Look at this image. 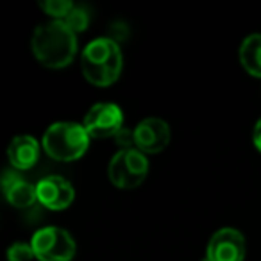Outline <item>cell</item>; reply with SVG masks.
Returning a JSON list of instances; mask_svg holds the SVG:
<instances>
[{
  "instance_id": "obj_15",
  "label": "cell",
  "mask_w": 261,
  "mask_h": 261,
  "mask_svg": "<svg viewBox=\"0 0 261 261\" xmlns=\"http://www.w3.org/2000/svg\"><path fill=\"white\" fill-rule=\"evenodd\" d=\"M36 259V254L31 243L16 242L8 249V261H33Z\"/></svg>"
},
{
  "instance_id": "obj_2",
  "label": "cell",
  "mask_w": 261,
  "mask_h": 261,
  "mask_svg": "<svg viewBox=\"0 0 261 261\" xmlns=\"http://www.w3.org/2000/svg\"><path fill=\"white\" fill-rule=\"evenodd\" d=\"M122 50L113 38H97L90 41L81 56V68L88 83L106 88L122 73Z\"/></svg>"
},
{
  "instance_id": "obj_12",
  "label": "cell",
  "mask_w": 261,
  "mask_h": 261,
  "mask_svg": "<svg viewBox=\"0 0 261 261\" xmlns=\"http://www.w3.org/2000/svg\"><path fill=\"white\" fill-rule=\"evenodd\" d=\"M238 59L249 75L261 77V34H250L242 41Z\"/></svg>"
},
{
  "instance_id": "obj_10",
  "label": "cell",
  "mask_w": 261,
  "mask_h": 261,
  "mask_svg": "<svg viewBox=\"0 0 261 261\" xmlns=\"http://www.w3.org/2000/svg\"><path fill=\"white\" fill-rule=\"evenodd\" d=\"M0 186H2V193H4V197L8 199V202L11 204V206L18 207V210L31 207L38 200L36 186H33L29 181H25V179L15 170H6L4 174H2Z\"/></svg>"
},
{
  "instance_id": "obj_13",
  "label": "cell",
  "mask_w": 261,
  "mask_h": 261,
  "mask_svg": "<svg viewBox=\"0 0 261 261\" xmlns=\"http://www.w3.org/2000/svg\"><path fill=\"white\" fill-rule=\"evenodd\" d=\"M40 8L54 20L63 22L70 15V11L75 8V4L70 0H43V2H40Z\"/></svg>"
},
{
  "instance_id": "obj_14",
  "label": "cell",
  "mask_w": 261,
  "mask_h": 261,
  "mask_svg": "<svg viewBox=\"0 0 261 261\" xmlns=\"http://www.w3.org/2000/svg\"><path fill=\"white\" fill-rule=\"evenodd\" d=\"M63 22H65L66 25H68L70 29L77 34V33H83V31L88 27V23H90V15H88V11L84 8L75 6Z\"/></svg>"
},
{
  "instance_id": "obj_4",
  "label": "cell",
  "mask_w": 261,
  "mask_h": 261,
  "mask_svg": "<svg viewBox=\"0 0 261 261\" xmlns=\"http://www.w3.org/2000/svg\"><path fill=\"white\" fill-rule=\"evenodd\" d=\"M149 174V160L138 149H125L111 158L108 167L109 181L120 190L138 188Z\"/></svg>"
},
{
  "instance_id": "obj_6",
  "label": "cell",
  "mask_w": 261,
  "mask_h": 261,
  "mask_svg": "<svg viewBox=\"0 0 261 261\" xmlns=\"http://www.w3.org/2000/svg\"><path fill=\"white\" fill-rule=\"evenodd\" d=\"M83 125L90 138H109L116 136L120 129L123 127V115L122 109L116 104L102 102L95 104L90 111L86 113L83 120Z\"/></svg>"
},
{
  "instance_id": "obj_9",
  "label": "cell",
  "mask_w": 261,
  "mask_h": 261,
  "mask_svg": "<svg viewBox=\"0 0 261 261\" xmlns=\"http://www.w3.org/2000/svg\"><path fill=\"white\" fill-rule=\"evenodd\" d=\"M38 202H41L48 210H65L75 199V190L68 179L61 175H47L36 185Z\"/></svg>"
},
{
  "instance_id": "obj_11",
  "label": "cell",
  "mask_w": 261,
  "mask_h": 261,
  "mask_svg": "<svg viewBox=\"0 0 261 261\" xmlns=\"http://www.w3.org/2000/svg\"><path fill=\"white\" fill-rule=\"evenodd\" d=\"M8 158L15 170H29L40 158V143L33 136H16L8 147Z\"/></svg>"
},
{
  "instance_id": "obj_8",
  "label": "cell",
  "mask_w": 261,
  "mask_h": 261,
  "mask_svg": "<svg viewBox=\"0 0 261 261\" xmlns=\"http://www.w3.org/2000/svg\"><path fill=\"white\" fill-rule=\"evenodd\" d=\"M135 149L143 154H158L170 143V127L161 118H145L135 127Z\"/></svg>"
},
{
  "instance_id": "obj_1",
  "label": "cell",
  "mask_w": 261,
  "mask_h": 261,
  "mask_svg": "<svg viewBox=\"0 0 261 261\" xmlns=\"http://www.w3.org/2000/svg\"><path fill=\"white\" fill-rule=\"evenodd\" d=\"M31 48L38 61L47 68H65L77 52V34L65 22L52 20L36 27Z\"/></svg>"
},
{
  "instance_id": "obj_16",
  "label": "cell",
  "mask_w": 261,
  "mask_h": 261,
  "mask_svg": "<svg viewBox=\"0 0 261 261\" xmlns=\"http://www.w3.org/2000/svg\"><path fill=\"white\" fill-rule=\"evenodd\" d=\"M252 143H254V147H256V149L261 152V118L257 120L256 125H254V130H252Z\"/></svg>"
},
{
  "instance_id": "obj_3",
  "label": "cell",
  "mask_w": 261,
  "mask_h": 261,
  "mask_svg": "<svg viewBox=\"0 0 261 261\" xmlns=\"http://www.w3.org/2000/svg\"><path fill=\"white\" fill-rule=\"evenodd\" d=\"M43 150L56 161H75L84 156L90 145V135L83 123H52L43 135Z\"/></svg>"
},
{
  "instance_id": "obj_7",
  "label": "cell",
  "mask_w": 261,
  "mask_h": 261,
  "mask_svg": "<svg viewBox=\"0 0 261 261\" xmlns=\"http://www.w3.org/2000/svg\"><path fill=\"white\" fill-rule=\"evenodd\" d=\"M207 261H243L245 236L234 227H222L210 238L206 249Z\"/></svg>"
},
{
  "instance_id": "obj_5",
  "label": "cell",
  "mask_w": 261,
  "mask_h": 261,
  "mask_svg": "<svg viewBox=\"0 0 261 261\" xmlns=\"http://www.w3.org/2000/svg\"><path fill=\"white\" fill-rule=\"evenodd\" d=\"M31 245L40 261H72L75 256V242L72 234L61 227L48 225L34 232Z\"/></svg>"
}]
</instances>
